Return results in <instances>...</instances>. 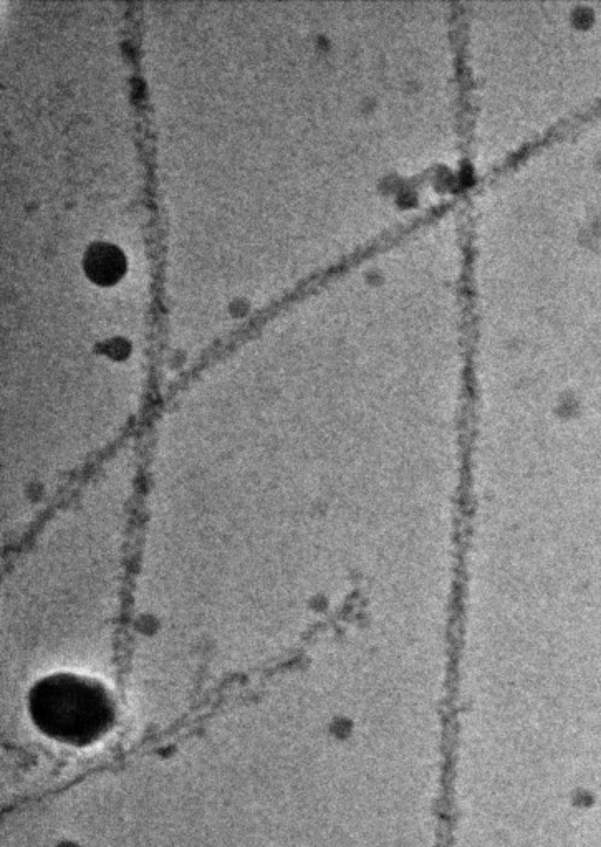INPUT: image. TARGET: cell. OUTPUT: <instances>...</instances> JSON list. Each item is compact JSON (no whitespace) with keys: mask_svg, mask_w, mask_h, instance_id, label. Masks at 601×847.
<instances>
[{"mask_svg":"<svg viewBox=\"0 0 601 847\" xmlns=\"http://www.w3.org/2000/svg\"><path fill=\"white\" fill-rule=\"evenodd\" d=\"M85 268L95 282L113 283L125 272V257L120 250L108 244H98L88 250Z\"/></svg>","mask_w":601,"mask_h":847,"instance_id":"6da1fadb","label":"cell"}]
</instances>
